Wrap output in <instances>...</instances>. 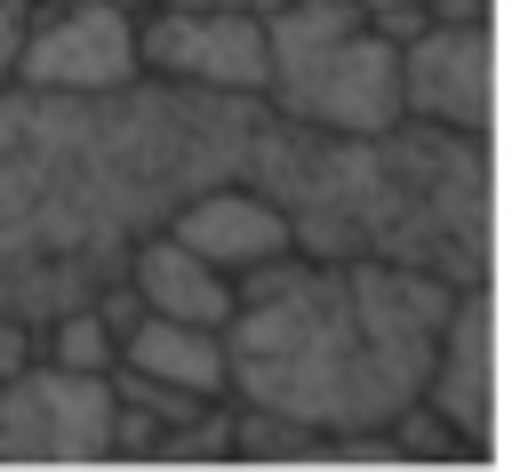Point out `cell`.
Instances as JSON below:
<instances>
[{"label": "cell", "instance_id": "1", "mask_svg": "<svg viewBox=\"0 0 512 472\" xmlns=\"http://www.w3.org/2000/svg\"><path fill=\"white\" fill-rule=\"evenodd\" d=\"M264 104L136 80L120 96L0 88V312L48 320L128 272L136 232L224 168H248Z\"/></svg>", "mask_w": 512, "mask_h": 472}, {"label": "cell", "instance_id": "2", "mask_svg": "<svg viewBox=\"0 0 512 472\" xmlns=\"http://www.w3.org/2000/svg\"><path fill=\"white\" fill-rule=\"evenodd\" d=\"M456 288L384 256H280L240 280L232 400L312 432H384L424 400Z\"/></svg>", "mask_w": 512, "mask_h": 472}, {"label": "cell", "instance_id": "3", "mask_svg": "<svg viewBox=\"0 0 512 472\" xmlns=\"http://www.w3.org/2000/svg\"><path fill=\"white\" fill-rule=\"evenodd\" d=\"M248 176L288 200L304 256H384L448 288L488 280V248H496L488 136L432 120H400L384 136H328L264 104Z\"/></svg>", "mask_w": 512, "mask_h": 472}, {"label": "cell", "instance_id": "4", "mask_svg": "<svg viewBox=\"0 0 512 472\" xmlns=\"http://www.w3.org/2000/svg\"><path fill=\"white\" fill-rule=\"evenodd\" d=\"M272 80L264 104L280 120L328 136H384L408 120L400 104V32L360 0H280L272 16Z\"/></svg>", "mask_w": 512, "mask_h": 472}, {"label": "cell", "instance_id": "5", "mask_svg": "<svg viewBox=\"0 0 512 472\" xmlns=\"http://www.w3.org/2000/svg\"><path fill=\"white\" fill-rule=\"evenodd\" d=\"M144 80L192 96H256L272 80V24L264 8L224 0H152L144 8Z\"/></svg>", "mask_w": 512, "mask_h": 472}, {"label": "cell", "instance_id": "6", "mask_svg": "<svg viewBox=\"0 0 512 472\" xmlns=\"http://www.w3.org/2000/svg\"><path fill=\"white\" fill-rule=\"evenodd\" d=\"M104 456H120L112 376H80L56 360L0 376V464H104Z\"/></svg>", "mask_w": 512, "mask_h": 472}, {"label": "cell", "instance_id": "7", "mask_svg": "<svg viewBox=\"0 0 512 472\" xmlns=\"http://www.w3.org/2000/svg\"><path fill=\"white\" fill-rule=\"evenodd\" d=\"M136 80H144V8H128V0H40L16 88L120 96Z\"/></svg>", "mask_w": 512, "mask_h": 472}, {"label": "cell", "instance_id": "8", "mask_svg": "<svg viewBox=\"0 0 512 472\" xmlns=\"http://www.w3.org/2000/svg\"><path fill=\"white\" fill-rule=\"evenodd\" d=\"M400 104L408 120L488 136L496 128V16H424L400 32Z\"/></svg>", "mask_w": 512, "mask_h": 472}, {"label": "cell", "instance_id": "9", "mask_svg": "<svg viewBox=\"0 0 512 472\" xmlns=\"http://www.w3.org/2000/svg\"><path fill=\"white\" fill-rule=\"evenodd\" d=\"M168 232H176L184 248H200L208 264H224L232 280H248V272H264V264H280V256L304 248L288 200H280L272 184H256L248 168L200 176V184L168 208Z\"/></svg>", "mask_w": 512, "mask_h": 472}, {"label": "cell", "instance_id": "10", "mask_svg": "<svg viewBox=\"0 0 512 472\" xmlns=\"http://www.w3.org/2000/svg\"><path fill=\"white\" fill-rule=\"evenodd\" d=\"M424 400L488 456V440H496V328H488V280L456 288L448 328H440V352H432V376H424Z\"/></svg>", "mask_w": 512, "mask_h": 472}, {"label": "cell", "instance_id": "11", "mask_svg": "<svg viewBox=\"0 0 512 472\" xmlns=\"http://www.w3.org/2000/svg\"><path fill=\"white\" fill-rule=\"evenodd\" d=\"M128 288H136L144 312L200 320V328H232V312H240V280H232L224 264H208L200 248H184L168 224L136 232V248H128Z\"/></svg>", "mask_w": 512, "mask_h": 472}, {"label": "cell", "instance_id": "12", "mask_svg": "<svg viewBox=\"0 0 512 472\" xmlns=\"http://www.w3.org/2000/svg\"><path fill=\"white\" fill-rule=\"evenodd\" d=\"M120 368L152 376L168 392H200V400H232V336L200 328V320H168V312H136L120 336Z\"/></svg>", "mask_w": 512, "mask_h": 472}, {"label": "cell", "instance_id": "13", "mask_svg": "<svg viewBox=\"0 0 512 472\" xmlns=\"http://www.w3.org/2000/svg\"><path fill=\"white\" fill-rule=\"evenodd\" d=\"M40 360L80 368V376H112V368H120V328L104 320L96 296H72V304H56V312L40 320Z\"/></svg>", "mask_w": 512, "mask_h": 472}, {"label": "cell", "instance_id": "14", "mask_svg": "<svg viewBox=\"0 0 512 472\" xmlns=\"http://www.w3.org/2000/svg\"><path fill=\"white\" fill-rule=\"evenodd\" d=\"M392 440H400V456L408 464H480V448L432 408V400H408L400 416H392Z\"/></svg>", "mask_w": 512, "mask_h": 472}, {"label": "cell", "instance_id": "15", "mask_svg": "<svg viewBox=\"0 0 512 472\" xmlns=\"http://www.w3.org/2000/svg\"><path fill=\"white\" fill-rule=\"evenodd\" d=\"M32 24H40V0H0V88H16V80H24Z\"/></svg>", "mask_w": 512, "mask_h": 472}, {"label": "cell", "instance_id": "16", "mask_svg": "<svg viewBox=\"0 0 512 472\" xmlns=\"http://www.w3.org/2000/svg\"><path fill=\"white\" fill-rule=\"evenodd\" d=\"M32 360H40V320L32 312H0V376H16Z\"/></svg>", "mask_w": 512, "mask_h": 472}, {"label": "cell", "instance_id": "17", "mask_svg": "<svg viewBox=\"0 0 512 472\" xmlns=\"http://www.w3.org/2000/svg\"><path fill=\"white\" fill-rule=\"evenodd\" d=\"M360 8H376V16H384V24H392V32H416V24H424V8H432V0H360Z\"/></svg>", "mask_w": 512, "mask_h": 472}, {"label": "cell", "instance_id": "18", "mask_svg": "<svg viewBox=\"0 0 512 472\" xmlns=\"http://www.w3.org/2000/svg\"><path fill=\"white\" fill-rule=\"evenodd\" d=\"M224 8H264V16H272V8H280V0H224Z\"/></svg>", "mask_w": 512, "mask_h": 472}]
</instances>
